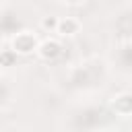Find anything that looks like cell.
I'll use <instances>...</instances> for the list:
<instances>
[{
	"instance_id": "cell-1",
	"label": "cell",
	"mask_w": 132,
	"mask_h": 132,
	"mask_svg": "<svg viewBox=\"0 0 132 132\" xmlns=\"http://www.w3.org/2000/svg\"><path fill=\"white\" fill-rule=\"evenodd\" d=\"M105 120H107L105 109L95 107V105H85V107H80L76 113H72L70 126H72L74 132H89V130L101 126Z\"/></svg>"
},
{
	"instance_id": "cell-2",
	"label": "cell",
	"mask_w": 132,
	"mask_h": 132,
	"mask_svg": "<svg viewBox=\"0 0 132 132\" xmlns=\"http://www.w3.org/2000/svg\"><path fill=\"white\" fill-rule=\"evenodd\" d=\"M103 64L101 62H85L72 72V82L78 87L95 85L97 80H103Z\"/></svg>"
},
{
	"instance_id": "cell-3",
	"label": "cell",
	"mask_w": 132,
	"mask_h": 132,
	"mask_svg": "<svg viewBox=\"0 0 132 132\" xmlns=\"http://www.w3.org/2000/svg\"><path fill=\"white\" fill-rule=\"evenodd\" d=\"M35 50H39V41H37L35 33H31V31L14 33V37H12V52L14 54H31Z\"/></svg>"
},
{
	"instance_id": "cell-4",
	"label": "cell",
	"mask_w": 132,
	"mask_h": 132,
	"mask_svg": "<svg viewBox=\"0 0 132 132\" xmlns=\"http://www.w3.org/2000/svg\"><path fill=\"white\" fill-rule=\"evenodd\" d=\"M109 107L116 116H122V118L132 116V91H122L113 95L109 101Z\"/></svg>"
},
{
	"instance_id": "cell-5",
	"label": "cell",
	"mask_w": 132,
	"mask_h": 132,
	"mask_svg": "<svg viewBox=\"0 0 132 132\" xmlns=\"http://www.w3.org/2000/svg\"><path fill=\"white\" fill-rule=\"evenodd\" d=\"M116 29L124 41H132V8H126L116 16Z\"/></svg>"
},
{
	"instance_id": "cell-6",
	"label": "cell",
	"mask_w": 132,
	"mask_h": 132,
	"mask_svg": "<svg viewBox=\"0 0 132 132\" xmlns=\"http://www.w3.org/2000/svg\"><path fill=\"white\" fill-rule=\"evenodd\" d=\"M39 56L43 58V60H47V62H54L56 58H60L62 56V45L56 41V39H45V41H41L39 43Z\"/></svg>"
},
{
	"instance_id": "cell-7",
	"label": "cell",
	"mask_w": 132,
	"mask_h": 132,
	"mask_svg": "<svg viewBox=\"0 0 132 132\" xmlns=\"http://www.w3.org/2000/svg\"><path fill=\"white\" fill-rule=\"evenodd\" d=\"M78 29H80V23L72 16L60 19V23H58V33L60 35H74V33H78Z\"/></svg>"
},
{
	"instance_id": "cell-8",
	"label": "cell",
	"mask_w": 132,
	"mask_h": 132,
	"mask_svg": "<svg viewBox=\"0 0 132 132\" xmlns=\"http://www.w3.org/2000/svg\"><path fill=\"white\" fill-rule=\"evenodd\" d=\"M120 66L124 70H132V41H124L122 47H120Z\"/></svg>"
},
{
	"instance_id": "cell-9",
	"label": "cell",
	"mask_w": 132,
	"mask_h": 132,
	"mask_svg": "<svg viewBox=\"0 0 132 132\" xmlns=\"http://www.w3.org/2000/svg\"><path fill=\"white\" fill-rule=\"evenodd\" d=\"M58 23H60V21H58L56 16H45V19L41 21V27H43V29H56V31H58Z\"/></svg>"
},
{
	"instance_id": "cell-10",
	"label": "cell",
	"mask_w": 132,
	"mask_h": 132,
	"mask_svg": "<svg viewBox=\"0 0 132 132\" xmlns=\"http://www.w3.org/2000/svg\"><path fill=\"white\" fill-rule=\"evenodd\" d=\"M4 132H31V130H27V128H21V126H14V128H6Z\"/></svg>"
},
{
	"instance_id": "cell-11",
	"label": "cell",
	"mask_w": 132,
	"mask_h": 132,
	"mask_svg": "<svg viewBox=\"0 0 132 132\" xmlns=\"http://www.w3.org/2000/svg\"><path fill=\"white\" fill-rule=\"evenodd\" d=\"M64 2H78V0H64Z\"/></svg>"
}]
</instances>
